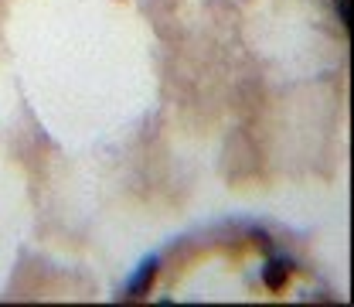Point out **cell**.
I'll list each match as a JSON object with an SVG mask.
<instances>
[{
    "label": "cell",
    "instance_id": "obj_1",
    "mask_svg": "<svg viewBox=\"0 0 354 307\" xmlns=\"http://www.w3.org/2000/svg\"><path fill=\"white\" fill-rule=\"evenodd\" d=\"M153 273H157V260H143V263H140V270H136V277L127 283V294H130V297H140V294L150 287Z\"/></svg>",
    "mask_w": 354,
    "mask_h": 307
},
{
    "label": "cell",
    "instance_id": "obj_2",
    "mask_svg": "<svg viewBox=\"0 0 354 307\" xmlns=\"http://www.w3.org/2000/svg\"><path fill=\"white\" fill-rule=\"evenodd\" d=\"M286 273H290V266L283 263V260H272V263L266 266V273H263V280H266V287H283L286 283Z\"/></svg>",
    "mask_w": 354,
    "mask_h": 307
},
{
    "label": "cell",
    "instance_id": "obj_3",
    "mask_svg": "<svg viewBox=\"0 0 354 307\" xmlns=\"http://www.w3.org/2000/svg\"><path fill=\"white\" fill-rule=\"evenodd\" d=\"M337 10H341V21L351 24V3H348V0H337Z\"/></svg>",
    "mask_w": 354,
    "mask_h": 307
}]
</instances>
